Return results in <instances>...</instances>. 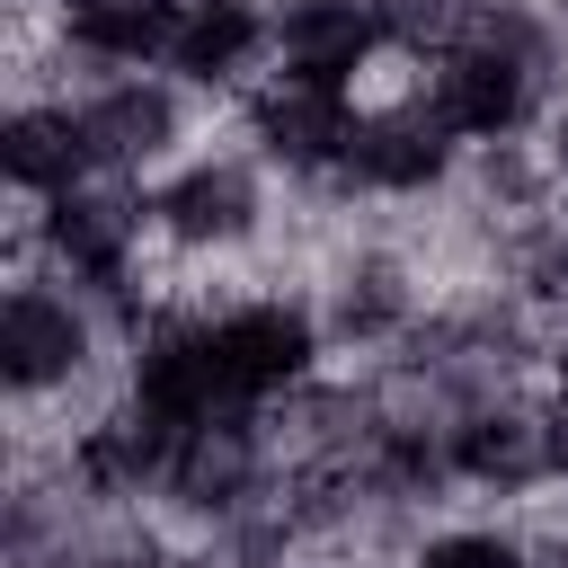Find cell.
Instances as JSON below:
<instances>
[{
  "instance_id": "7a4b0ae2",
  "label": "cell",
  "mask_w": 568,
  "mask_h": 568,
  "mask_svg": "<svg viewBox=\"0 0 568 568\" xmlns=\"http://www.w3.org/2000/svg\"><path fill=\"white\" fill-rule=\"evenodd\" d=\"M240 142L266 160V178H284V186H328V178L346 169L355 106H346V89H328V80L266 71V80L240 98Z\"/></svg>"
},
{
  "instance_id": "6da1fadb",
  "label": "cell",
  "mask_w": 568,
  "mask_h": 568,
  "mask_svg": "<svg viewBox=\"0 0 568 568\" xmlns=\"http://www.w3.org/2000/svg\"><path fill=\"white\" fill-rule=\"evenodd\" d=\"M151 222L169 248L186 257H248L275 222V178L266 160L240 142V115L222 133H204L169 178H151Z\"/></svg>"
},
{
  "instance_id": "8992f818",
  "label": "cell",
  "mask_w": 568,
  "mask_h": 568,
  "mask_svg": "<svg viewBox=\"0 0 568 568\" xmlns=\"http://www.w3.org/2000/svg\"><path fill=\"white\" fill-rule=\"evenodd\" d=\"M408 568H532V550L506 515H444V524L417 532Z\"/></svg>"
},
{
  "instance_id": "3957f363",
  "label": "cell",
  "mask_w": 568,
  "mask_h": 568,
  "mask_svg": "<svg viewBox=\"0 0 568 568\" xmlns=\"http://www.w3.org/2000/svg\"><path fill=\"white\" fill-rule=\"evenodd\" d=\"M444 453H453V479H462L470 515L524 506L532 488H550V390H515V399L462 408V426H453Z\"/></svg>"
},
{
  "instance_id": "52a82bcc",
  "label": "cell",
  "mask_w": 568,
  "mask_h": 568,
  "mask_svg": "<svg viewBox=\"0 0 568 568\" xmlns=\"http://www.w3.org/2000/svg\"><path fill=\"white\" fill-rule=\"evenodd\" d=\"M550 479L568 488V390H550Z\"/></svg>"
},
{
  "instance_id": "277c9868",
  "label": "cell",
  "mask_w": 568,
  "mask_h": 568,
  "mask_svg": "<svg viewBox=\"0 0 568 568\" xmlns=\"http://www.w3.org/2000/svg\"><path fill=\"white\" fill-rule=\"evenodd\" d=\"M266 27H275V71L328 80V89H346L382 53V36H390L382 27V0H275Z\"/></svg>"
},
{
  "instance_id": "5b68a950",
  "label": "cell",
  "mask_w": 568,
  "mask_h": 568,
  "mask_svg": "<svg viewBox=\"0 0 568 568\" xmlns=\"http://www.w3.org/2000/svg\"><path fill=\"white\" fill-rule=\"evenodd\" d=\"M0 178L9 195H62L89 178V142H80V106L62 98H18L0 115Z\"/></svg>"
},
{
  "instance_id": "ba28073f",
  "label": "cell",
  "mask_w": 568,
  "mask_h": 568,
  "mask_svg": "<svg viewBox=\"0 0 568 568\" xmlns=\"http://www.w3.org/2000/svg\"><path fill=\"white\" fill-rule=\"evenodd\" d=\"M550 390H568V328H559V346H550Z\"/></svg>"
}]
</instances>
